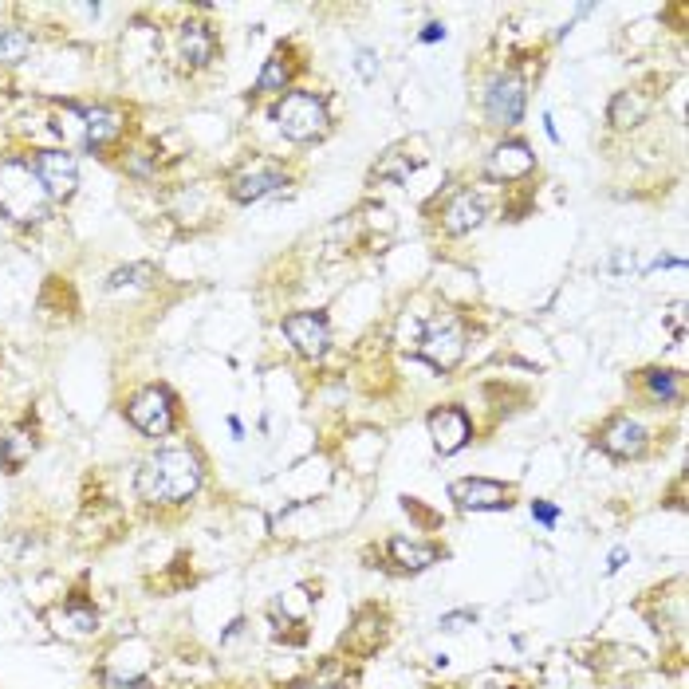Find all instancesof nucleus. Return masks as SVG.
Listing matches in <instances>:
<instances>
[{
  "label": "nucleus",
  "instance_id": "23",
  "mask_svg": "<svg viewBox=\"0 0 689 689\" xmlns=\"http://www.w3.org/2000/svg\"><path fill=\"white\" fill-rule=\"evenodd\" d=\"M158 280V268L154 264H126V268H115L111 276H107V292H119V288H146V284H154Z\"/></svg>",
  "mask_w": 689,
  "mask_h": 689
},
{
  "label": "nucleus",
  "instance_id": "11",
  "mask_svg": "<svg viewBox=\"0 0 689 689\" xmlns=\"http://www.w3.org/2000/svg\"><path fill=\"white\" fill-rule=\"evenodd\" d=\"M532 170H536V154H532V146L520 142V138L501 142V146L489 154V166H485V174H489L493 182H516V178H528Z\"/></svg>",
  "mask_w": 689,
  "mask_h": 689
},
{
  "label": "nucleus",
  "instance_id": "10",
  "mask_svg": "<svg viewBox=\"0 0 689 689\" xmlns=\"http://www.w3.org/2000/svg\"><path fill=\"white\" fill-rule=\"evenodd\" d=\"M512 489H504L501 481H485V477H469V481H453L449 485V501L465 512H489V508H508Z\"/></svg>",
  "mask_w": 689,
  "mask_h": 689
},
{
  "label": "nucleus",
  "instance_id": "16",
  "mask_svg": "<svg viewBox=\"0 0 689 689\" xmlns=\"http://www.w3.org/2000/svg\"><path fill=\"white\" fill-rule=\"evenodd\" d=\"M217 56V36L205 20H186L182 24V60L189 67H209Z\"/></svg>",
  "mask_w": 689,
  "mask_h": 689
},
{
  "label": "nucleus",
  "instance_id": "22",
  "mask_svg": "<svg viewBox=\"0 0 689 689\" xmlns=\"http://www.w3.org/2000/svg\"><path fill=\"white\" fill-rule=\"evenodd\" d=\"M292 79V60H288V48H276L268 60H264V71L256 79V91L260 95H272V91H284V83Z\"/></svg>",
  "mask_w": 689,
  "mask_h": 689
},
{
  "label": "nucleus",
  "instance_id": "5",
  "mask_svg": "<svg viewBox=\"0 0 689 689\" xmlns=\"http://www.w3.org/2000/svg\"><path fill=\"white\" fill-rule=\"evenodd\" d=\"M418 355L430 367H438V371H453L461 363V355H465V331H461V323L449 319V315L430 319L426 331H422V339H418Z\"/></svg>",
  "mask_w": 689,
  "mask_h": 689
},
{
  "label": "nucleus",
  "instance_id": "8",
  "mask_svg": "<svg viewBox=\"0 0 689 689\" xmlns=\"http://www.w3.org/2000/svg\"><path fill=\"white\" fill-rule=\"evenodd\" d=\"M284 335L288 343L304 355V359H323L331 347V323L319 312H296L284 319Z\"/></svg>",
  "mask_w": 689,
  "mask_h": 689
},
{
  "label": "nucleus",
  "instance_id": "14",
  "mask_svg": "<svg viewBox=\"0 0 689 689\" xmlns=\"http://www.w3.org/2000/svg\"><path fill=\"white\" fill-rule=\"evenodd\" d=\"M485 217H489V201H485L481 193H473V189H461V193L441 209V229L457 237V233L477 229Z\"/></svg>",
  "mask_w": 689,
  "mask_h": 689
},
{
  "label": "nucleus",
  "instance_id": "12",
  "mask_svg": "<svg viewBox=\"0 0 689 689\" xmlns=\"http://www.w3.org/2000/svg\"><path fill=\"white\" fill-rule=\"evenodd\" d=\"M426 426H430V438H434L441 453H457L473 438V422H469V414L461 406H441V410L430 414Z\"/></svg>",
  "mask_w": 689,
  "mask_h": 689
},
{
  "label": "nucleus",
  "instance_id": "1",
  "mask_svg": "<svg viewBox=\"0 0 689 689\" xmlns=\"http://www.w3.org/2000/svg\"><path fill=\"white\" fill-rule=\"evenodd\" d=\"M201 457L189 449H158L138 465L134 489L146 504H182L201 489Z\"/></svg>",
  "mask_w": 689,
  "mask_h": 689
},
{
  "label": "nucleus",
  "instance_id": "29",
  "mask_svg": "<svg viewBox=\"0 0 689 689\" xmlns=\"http://www.w3.org/2000/svg\"><path fill=\"white\" fill-rule=\"evenodd\" d=\"M107 686H111V689H146V678H130V682H123V678L107 674Z\"/></svg>",
  "mask_w": 689,
  "mask_h": 689
},
{
  "label": "nucleus",
  "instance_id": "17",
  "mask_svg": "<svg viewBox=\"0 0 689 689\" xmlns=\"http://www.w3.org/2000/svg\"><path fill=\"white\" fill-rule=\"evenodd\" d=\"M386 552H390V560L402 567V571H426L430 564H438V556H441V548L406 540V536H394V540L386 544Z\"/></svg>",
  "mask_w": 689,
  "mask_h": 689
},
{
  "label": "nucleus",
  "instance_id": "19",
  "mask_svg": "<svg viewBox=\"0 0 689 689\" xmlns=\"http://www.w3.org/2000/svg\"><path fill=\"white\" fill-rule=\"evenodd\" d=\"M650 115V99L642 95V91H619L615 99H611V107H607V119L615 126H638L642 119Z\"/></svg>",
  "mask_w": 689,
  "mask_h": 689
},
{
  "label": "nucleus",
  "instance_id": "13",
  "mask_svg": "<svg viewBox=\"0 0 689 689\" xmlns=\"http://www.w3.org/2000/svg\"><path fill=\"white\" fill-rule=\"evenodd\" d=\"M599 445L611 453V457H642L646 453V430L634 422V418H627V414H619V418H611L603 430H599Z\"/></svg>",
  "mask_w": 689,
  "mask_h": 689
},
{
  "label": "nucleus",
  "instance_id": "28",
  "mask_svg": "<svg viewBox=\"0 0 689 689\" xmlns=\"http://www.w3.org/2000/svg\"><path fill=\"white\" fill-rule=\"evenodd\" d=\"M355 67H359V75H363V79H375V75H378L375 52H367V48H363V52L355 56Z\"/></svg>",
  "mask_w": 689,
  "mask_h": 689
},
{
  "label": "nucleus",
  "instance_id": "24",
  "mask_svg": "<svg viewBox=\"0 0 689 689\" xmlns=\"http://www.w3.org/2000/svg\"><path fill=\"white\" fill-rule=\"evenodd\" d=\"M60 619L67 623L71 634H95V630H99V615H95V607H87L83 599H71V603L60 611Z\"/></svg>",
  "mask_w": 689,
  "mask_h": 689
},
{
  "label": "nucleus",
  "instance_id": "2",
  "mask_svg": "<svg viewBox=\"0 0 689 689\" xmlns=\"http://www.w3.org/2000/svg\"><path fill=\"white\" fill-rule=\"evenodd\" d=\"M48 209L52 197L40 186L28 158H0V213L16 225H40Z\"/></svg>",
  "mask_w": 689,
  "mask_h": 689
},
{
  "label": "nucleus",
  "instance_id": "3",
  "mask_svg": "<svg viewBox=\"0 0 689 689\" xmlns=\"http://www.w3.org/2000/svg\"><path fill=\"white\" fill-rule=\"evenodd\" d=\"M272 123L284 130V138L292 142H315L327 134V103L312 91H288L276 107H272Z\"/></svg>",
  "mask_w": 689,
  "mask_h": 689
},
{
  "label": "nucleus",
  "instance_id": "15",
  "mask_svg": "<svg viewBox=\"0 0 689 689\" xmlns=\"http://www.w3.org/2000/svg\"><path fill=\"white\" fill-rule=\"evenodd\" d=\"M79 119H83V146L87 150H99V146H107L111 138H119L123 134V111H115V107H71Z\"/></svg>",
  "mask_w": 689,
  "mask_h": 689
},
{
  "label": "nucleus",
  "instance_id": "30",
  "mask_svg": "<svg viewBox=\"0 0 689 689\" xmlns=\"http://www.w3.org/2000/svg\"><path fill=\"white\" fill-rule=\"evenodd\" d=\"M434 40H445V28H441L438 20H434V24H426V28H422V44H434Z\"/></svg>",
  "mask_w": 689,
  "mask_h": 689
},
{
  "label": "nucleus",
  "instance_id": "26",
  "mask_svg": "<svg viewBox=\"0 0 689 689\" xmlns=\"http://www.w3.org/2000/svg\"><path fill=\"white\" fill-rule=\"evenodd\" d=\"M532 516L544 524V528H556V520H560V508L548 501H532Z\"/></svg>",
  "mask_w": 689,
  "mask_h": 689
},
{
  "label": "nucleus",
  "instance_id": "4",
  "mask_svg": "<svg viewBox=\"0 0 689 689\" xmlns=\"http://www.w3.org/2000/svg\"><path fill=\"white\" fill-rule=\"evenodd\" d=\"M126 422L146 438H166L178 426V402L166 386H142L126 402Z\"/></svg>",
  "mask_w": 689,
  "mask_h": 689
},
{
  "label": "nucleus",
  "instance_id": "31",
  "mask_svg": "<svg viewBox=\"0 0 689 689\" xmlns=\"http://www.w3.org/2000/svg\"><path fill=\"white\" fill-rule=\"evenodd\" d=\"M623 564H627V548H615V552H611V564H607V571H619Z\"/></svg>",
  "mask_w": 689,
  "mask_h": 689
},
{
  "label": "nucleus",
  "instance_id": "32",
  "mask_svg": "<svg viewBox=\"0 0 689 689\" xmlns=\"http://www.w3.org/2000/svg\"><path fill=\"white\" fill-rule=\"evenodd\" d=\"M292 689H312V686H292Z\"/></svg>",
  "mask_w": 689,
  "mask_h": 689
},
{
  "label": "nucleus",
  "instance_id": "21",
  "mask_svg": "<svg viewBox=\"0 0 689 689\" xmlns=\"http://www.w3.org/2000/svg\"><path fill=\"white\" fill-rule=\"evenodd\" d=\"M378 642H382V619H378L375 611H363V615L355 619V630L343 638V646L355 650V654H371Z\"/></svg>",
  "mask_w": 689,
  "mask_h": 689
},
{
  "label": "nucleus",
  "instance_id": "20",
  "mask_svg": "<svg viewBox=\"0 0 689 689\" xmlns=\"http://www.w3.org/2000/svg\"><path fill=\"white\" fill-rule=\"evenodd\" d=\"M642 382H646L650 398H658V402H670V406L686 402V375H678V371H642Z\"/></svg>",
  "mask_w": 689,
  "mask_h": 689
},
{
  "label": "nucleus",
  "instance_id": "27",
  "mask_svg": "<svg viewBox=\"0 0 689 689\" xmlns=\"http://www.w3.org/2000/svg\"><path fill=\"white\" fill-rule=\"evenodd\" d=\"M477 623V611H453V615H441V630H461Z\"/></svg>",
  "mask_w": 689,
  "mask_h": 689
},
{
  "label": "nucleus",
  "instance_id": "25",
  "mask_svg": "<svg viewBox=\"0 0 689 689\" xmlns=\"http://www.w3.org/2000/svg\"><path fill=\"white\" fill-rule=\"evenodd\" d=\"M32 52V36L24 28H0V63H20Z\"/></svg>",
  "mask_w": 689,
  "mask_h": 689
},
{
  "label": "nucleus",
  "instance_id": "7",
  "mask_svg": "<svg viewBox=\"0 0 689 689\" xmlns=\"http://www.w3.org/2000/svg\"><path fill=\"white\" fill-rule=\"evenodd\" d=\"M524 107H528V91H524V79L520 75H497L485 91V115L493 126H516L524 119Z\"/></svg>",
  "mask_w": 689,
  "mask_h": 689
},
{
  "label": "nucleus",
  "instance_id": "6",
  "mask_svg": "<svg viewBox=\"0 0 689 689\" xmlns=\"http://www.w3.org/2000/svg\"><path fill=\"white\" fill-rule=\"evenodd\" d=\"M28 166L36 170L40 186L48 189L52 201H71L75 197V189H79V162H75V154H67V150H36L28 158Z\"/></svg>",
  "mask_w": 689,
  "mask_h": 689
},
{
  "label": "nucleus",
  "instance_id": "9",
  "mask_svg": "<svg viewBox=\"0 0 689 689\" xmlns=\"http://www.w3.org/2000/svg\"><path fill=\"white\" fill-rule=\"evenodd\" d=\"M284 186H288V174L276 162H252L229 182V197L241 201V205H252V201H264L268 193H276Z\"/></svg>",
  "mask_w": 689,
  "mask_h": 689
},
{
  "label": "nucleus",
  "instance_id": "18",
  "mask_svg": "<svg viewBox=\"0 0 689 689\" xmlns=\"http://www.w3.org/2000/svg\"><path fill=\"white\" fill-rule=\"evenodd\" d=\"M32 453H36V434L28 430V422L12 426V430L0 438V465H4L8 473H16Z\"/></svg>",
  "mask_w": 689,
  "mask_h": 689
}]
</instances>
